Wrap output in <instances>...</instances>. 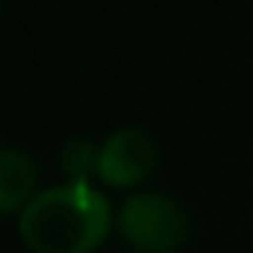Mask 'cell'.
Segmentation results:
<instances>
[{"label": "cell", "instance_id": "cell-5", "mask_svg": "<svg viewBox=\"0 0 253 253\" xmlns=\"http://www.w3.org/2000/svg\"><path fill=\"white\" fill-rule=\"evenodd\" d=\"M63 167H66V173H70L73 180H87L90 170L97 173V153L90 149L87 139H73V142L66 146V153H63Z\"/></svg>", "mask_w": 253, "mask_h": 253}, {"label": "cell", "instance_id": "cell-2", "mask_svg": "<svg viewBox=\"0 0 253 253\" xmlns=\"http://www.w3.org/2000/svg\"><path fill=\"white\" fill-rule=\"evenodd\" d=\"M122 239L135 253H177L187 239V215L167 194H132L118 215Z\"/></svg>", "mask_w": 253, "mask_h": 253}, {"label": "cell", "instance_id": "cell-3", "mask_svg": "<svg viewBox=\"0 0 253 253\" xmlns=\"http://www.w3.org/2000/svg\"><path fill=\"white\" fill-rule=\"evenodd\" d=\"M156 167V142L142 128H122L97 149V177L108 187H135Z\"/></svg>", "mask_w": 253, "mask_h": 253}, {"label": "cell", "instance_id": "cell-4", "mask_svg": "<svg viewBox=\"0 0 253 253\" xmlns=\"http://www.w3.org/2000/svg\"><path fill=\"white\" fill-rule=\"evenodd\" d=\"M39 163L21 153L0 146V215L25 208L39 191Z\"/></svg>", "mask_w": 253, "mask_h": 253}, {"label": "cell", "instance_id": "cell-1", "mask_svg": "<svg viewBox=\"0 0 253 253\" xmlns=\"http://www.w3.org/2000/svg\"><path fill=\"white\" fill-rule=\"evenodd\" d=\"M21 239L35 253H94L111 229V205L87 180L39 191L21 208Z\"/></svg>", "mask_w": 253, "mask_h": 253}]
</instances>
